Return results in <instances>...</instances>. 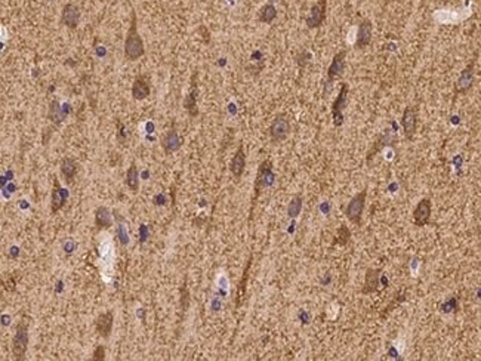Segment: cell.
I'll list each match as a JSON object with an SVG mask.
<instances>
[{"label":"cell","instance_id":"obj_1","mask_svg":"<svg viewBox=\"0 0 481 361\" xmlns=\"http://www.w3.org/2000/svg\"><path fill=\"white\" fill-rule=\"evenodd\" d=\"M145 54V48H144V42L138 33V18L135 10L132 9L130 13V27L127 30L126 34V40H124V57L129 61H136L138 58H141Z\"/></svg>","mask_w":481,"mask_h":361},{"label":"cell","instance_id":"obj_2","mask_svg":"<svg viewBox=\"0 0 481 361\" xmlns=\"http://www.w3.org/2000/svg\"><path fill=\"white\" fill-rule=\"evenodd\" d=\"M28 348V321L22 318L12 338V354L15 360H25V353Z\"/></svg>","mask_w":481,"mask_h":361},{"label":"cell","instance_id":"obj_3","mask_svg":"<svg viewBox=\"0 0 481 361\" xmlns=\"http://www.w3.org/2000/svg\"><path fill=\"white\" fill-rule=\"evenodd\" d=\"M366 198H367V189L364 188L350 200V203L347 204V209H345L347 219L357 227L361 225V218H363V212L366 207Z\"/></svg>","mask_w":481,"mask_h":361},{"label":"cell","instance_id":"obj_4","mask_svg":"<svg viewBox=\"0 0 481 361\" xmlns=\"http://www.w3.org/2000/svg\"><path fill=\"white\" fill-rule=\"evenodd\" d=\"M274 178H276V175L273 171V162L270 159H267L259 165L258 172H256V180H255V185H253V189H255L253 200L258 198V195L261 194L262 189H265L274 183Z\"/></svg>","mask_w":481,"mask_h":361},{"label":"cell","instance_id":"obj_5","mask_svg":"<svg viewBox=\"0 0 481 361\" xmlns=\"http://www.w3.org/2000/svg\"><path fill=\"white\" fill-rule=\"evenodd\" d=\"M348 90H350L348 83H342L336 99L332 104V119H333L335 127H341L344 124V110L348 102Z\"/></svg>","mask_w":481,"mask_h":361},{"label":"cell","instance_id":"obj_6","mask_svg":"<svg viewBox=\"0 0 481 361\" xmlns=\"http://www.w3.org/2000/svg\"><path fill=\"white\" fill-rule=\"evenodd\" d=\"M401 127L406 139H413L416 129H418V107L416 105H407L401 116Z\"/></svg>","mask_w":481,"mask_h":361},{"label":"cell","instance_id":"obj_7","mask_svg":"<svg viewBox=\"0 0 481 361\" xmlns=\"http://www.w3.org/2000/svg\"><path fill=\"white\" fill-rule=\"evenodd\" d=\"M268 132H270V138H271L273 142H276V144L283 142L290 133V121H289L288 117L283 116V114L277 116L271 121V126H270Z\"/></svg>","mask_w":481,"mask_h":361},{"label":"cell","instance_id":"obj_8","mask_svg":"<svg viewBox=\"0 0 481 361\" xmlns=\"http://www.w3.org/2000/svg\"><path fill=\"white\" fill-rule=\"evenodd\" d=\"M326 15H327V0H318L317 3L312 4L309 15L306 18V27L309 30L318 28L323 25V22L326 21Z\"/></svg>","mask_w":481,"mask_h":361},{"label":"cell","instance_id":"obj_9","mask_svg":"<svg viewBox=\"0 0 481 361\" xmlns=\"http://www.w3.org/2000/svg\"><path fill=\"white\" fill-rule=\"evenodd\" d=\"M395 142H397V136H395V132L392 130V129H385L384 132L376 138V141L373 142V145H372V148H370V151H369V154H367V163L378 154V153H381L382 150H384L385 147H394L395 145Z\"/></svg>","mask_w":481,"mask_h":361},{"label":"cell","instance_id":"obj_10","mask_svg":"<svg viewBox=\"0 0 481 361\" xmlns=\"http://www.w3.org/2000/svg\"><path fill=\"white\" fill-rule=\"evenodd\" d=\"M345 60H347V51H339L335 54L329 68H327V85H332L336 79H339L345 71Z\"/></svg>","mask_w":481,"mask_h":361},{"label":"cell","instance_id":"obj_11","mask_svg":"<svg viewBox=\"0 0 481 361\" xmlns=\"http://www.w3.org/2000/svg\"><path fill=\"white\" fill-rule=\"evenodd\" d=\"M432 212V203L429 198H422L413 210V224L416 227H425L429 224Z\"/></svg>","mask_w":481,"mask_h":361},{"label":"cell","instance_id":"obj_12","mask_svg":"<svg viewBox=\"0 0 481 361\" xmlns=\"http://www.w3.org/2000/svg\"><path fill=\"white\" fill-rule=\"evenodd\" d=\"M474 67H476V61H471L462 70L458 82L455 83V93L456 95H464L473 88V85H474Z\"/></svg>","mask_w":481,"mask_h":361},{"label":"cell","instance_id":"obj_13","mask_svg":"<svg viewBox=\"0 0 481 361\" xmlns=\"http://www.w3.org/2000/svg\"><path fill=\"white\" fill-rule=\"evenodd\" d=\"M68 198V191L61 186L60 180L55 177L54 178V189H52V201H51V210L52 213H58L67 203Z\"/></svg>","mask_w":481,"mask_h":361},{"label":"cell","instance_id":"obj_14","mask_svg":"<svg viewBox=\"0 0 481 361\" xmlns=\"http://www.w3.org/2000/svg\"><path fill=\"white\" fill-rule=\"evenodd\" d=\"M162 147H163V150H165L166 154H174V153H177L182 147V139L178 135V130H177L175 126H172L165 133V136L162 139Z\"/></svg>","mask_w":481,"mask_h":361},{"label":"cell","instance_id":"obj_15","mask_svg":"<svg viewBox=\"0 0 481 361\" xmlns=\"http://www.w3.org/2000/svg\"><path fill=\"white\" fill-rule=\"evenodd\" d=\"M382 277V268H369L364 277V284L361 289L363 295H372L379 290V283Z\"/></svg>","mask_w":481,"mask_h":361},{"label":"cell","instance_id":"obj_16","mask_svg":"<svg viewBox=\"0 0 481 361\" xmlns=\"http://www.w3.org/2000/svg\"><path fill=\"white\" fill-rule=\"evenodd\" d=\"M113 324H114V312L111 309L98 315V318L95 320V329L98 335L105 339L110 338V335L113 332Z\"/></svg>","mask_w":481,"mask_h":361},{"label":"cell","instance_id":"obj_17","mask_svg":"<svg viewBox=\"0 0 481 361\" xmlns=\"http://www.w3.org/2000/svg\"><path fill=\"white\" fill-rule=\"evenodd\" d=\"M79 21H80V9L74 4V3H67L64 7H62V13H61V22L74 30L77 28L79 25Z\"/></svg>","mask_w":481,"mask_h":361},{"label":"cell","instance_id":"obj_18","mask_svg":"<svg viewBox=\"0 0 481 361\" xmlns=\"http://www.w3.org/2000/svg\"><path fill=\"white\" fill-rule=\"evenodd\" d=\"M372 21L370 19H363L359 25V33H357V40H356V48L357 49H364L370 45L372 42Z\"/></svg>","mask_w":481,"mask_h":361},{"label":"cell","instance_id":"obj_19","mask_svg":"<svg viewBox=\"0 0 481 361\" xmlns=\"http://www.w3.org/2000/svg\"><path fill=\"white\" fill-rule=\"evenodd\" d=\"M244 169H246V154H244V147L240 145L231 160V165H230V171L233 174V177L236 180H240L241 175L244 174Z\"/></svg>","mask_w":481,"mask_h":361},{"label":"cell","instance_id":"obj_20","mask_svg":"<svg viewBox=\"0 0 481 361\" xmlns=\"http://www.w3.org/2000/svg\"><path fill=\"white\" fill-rule=\"evenodd\" d=\"M151 93V88L150 83L147 80L145 76H138L133 83H132V96L136 101H144L145 98H148Z\"/></svg>","mask_w":481,"mask_h":361},{"label":"cell","instance_id":"obj_21","mask_svg":"<svg viewBox=\"0 0 481 361\" xmlns=\"http://www.w3.org/2000/svg\"><path fill=\"white\" fill-rule=\"evenodd\" d=\"M195 74L192 76V85L191 89L188 92V95L184 99V108L187 110V113L190 114V117H197L198 116V108H197V96H198V88L194 82Z\"/></svg>","mask_w":481,"mask_h":361},{"label":"cell","instance_id":"obj_22","mask_svg":"<svg viewBox=\"0 0 481 361\" xmlns=\"http://www.w3.org/2000/svg\"><path fill=\"white\" fill-rule=\"evenodd\" d=\"M95 225L96 230H107L113 225L111 212L105 206H99L95 210Z\"/></svg>","mask_w":481,"mask_h":361},{"label":"cell","instance_id":"obj_23","mask_svg":"<svg viewBox=\"0 0 481 361\" xmlns=\"http://www.w3.org/2000/svg\"><path fill=\"white\" fill-rule=\"evenodd\" d=\"M61 174L67 182H73L76 174H77V163L71 157H64L61 162Z\"/></svg>","mask_w":481,"mask_h":361},{"label":"cell","instance_id":"obj_24","mask_svg":"<svg viewBox=\"0 0 481 361\" xmlns=\"http://www.w3.org/2000/svg\"><path fill=\"white\" fill-rule=\"evenodd\" d=\"M276 18H277V9H276V6L271 1L270 3H265L259 9V12H258V19L262 24H271Z\"/></svg>","mask_w":481,"mask_h":361},{"label":"cell","instance_id":"obj_25","mask_svg":"<svg viewBox=\"0 0 481 361\" xmlns=\"http://www.w3.org/2000/svg\"><path fill=\"white\" fill-rule=\"evenodd\" d=\"M126 185L133 192H136L139 189V172H138V166L135 163H132L126 172Z\"/></svg>","mask_w":481,"mask_h":361},{"label":"cell","instance_id":"obj_26","mask_svg":"<svg viewBox=\"0 0 481 361\" xmlns=\"http://www.w3.org/2000/svg\"><path fill=\"white\" fill-rule=\"evenodd\" d=\"M350 240H351V231H350V228L347 225H342V227H339V230H338V233H336V236L333 239L332 246H342L344 247V246H347L350 243Z\"/></svg>","mask_w":481,"mask_h":361},{"label":"cell","instance_id":"obj_27","mask_svg":"<svg viewBox=\"0 0 481 361\" xmlns=\"http://www.w3.org/2000/svg\"><path fill=\"white\" fill-rule=\"evenodd\" d=\"M65 108L60 107V102L58 101H52L51 102V107H49V119L54 121V123H61L65 117Z\"/></svg>","mask_w":481,"mask_h":361},{"label":"cell","instance_id":"obj_28","mask_svg":"<svg viewBox=\"0 0 481 361\" xmlns=\"http://www.w3.org/2000/svg\"><path fill=\"white\" fill-rule=\"evenodd\" d=\"M302 206H303V200H302V195H295L292 200H290V203H289V206H288V215H289V218H292V219H295V218H298L299 216V213L302 212Z\"/></svg>","mask_w":481,"mask_h":361},{"label":"cell","instance_id":"obj_29","mask_svg":"<svg viewBox=\"0 0 481 361\" xmlns=\"http://www.w3.org/2000/svg\"><path fill=\"white\" fill-rule=\"evenodd\" d=\"M252 265V256L249 258L247 261V265H246V270H244V274L241 277V281L239 284V293H237V306L240 305V299L243 298V293H244V289H246V280H247V275H249V268Z\"/></svg>","mask_w":481,"mask_h":361},{"label":"cell","instance_id":"obj_30","mask_svg":"<svg viewBox=\"0 0 481 361\" xmlns=\"http://www.w3.org/2000/svg\"><path fill=\"white\" fill-rule=\"evenodd\" d=\"M117 239L120 241V244L123 247H126L129 244V233H127V228L124 224H119L117 225Z\"/></svg>","mask_w":481,"mask_h":361},{"label":"cell","instance_id":"obj_31","mask_svg":"<svg viewBox=\"0 0 481 361\" xmlns=\"http://www.w3.org/2000/svg\"><path fill=\"white\" fill-rule=\"evenodd\" d=\"M404 301H406V293H404V292H403V293H397V295H395V298L392 299V302H391V303H388L386 309L382 312V318H384L388 312H391L392 309H395V306H398V305H400L401 302H404Z\"/></svg>","mask_w":481,"mask_h":361},{"label":"cell","instance_id":"obj_32","mask_svg":"<svg viewBox=\"0 0 481 361\" xmlns=\"http://www.w3.org/2000/svg\"><path fill=\"white\" fill-rule=\"evenodd\" d=\"M458 308H459V303H458V298H450L449 301H446L443 305H441V311L443 312H456L458 311Z\"/></svg>","mask_w":481,"mask_h":361},{"label":"cell","instance_id":"obj_33","mask_svg":"<svg viewBox=\"0 0 481 361\" xmlns=\"http://www.w3.org/2000/svg\"><path fill=\"white\" fill-rule=\"evenodd\" d=\"M311 60V54L309 52H306V51H302L298 57H296V64L301 67V68H303L306 64H308V61Z\"/></svg>","mask_w":481,"mask_h":361},{"label":"cell","instance_id":"obj_34","mask_svg":"<svg viewBox=\"0 0 481 361\" xmlns=\"http://www.w3.org/2000/svg\"><path fill=\"white\" fill-rule=\"evenodd\" d=\"M104 359H105V350H104V347H102V345H99V347H96L95 351H94V357H92V360L102 361Z\"/></svg>","mask_w":481,"mask_h":361},{"label":"cell","instance_id":"obj_35","mask_svg":"<svg viewBox=\"0 0 481 361\" xmlns=\"http://www.w3.org/2000/svg\"><path fill=\"white\" fill-rule=\"evenodd\" d=\"M165 195H157L156 198H154V204L156 206H160V204H165Z\"/></svg>","mask_w":481,"mask_h":361},{"label":"cell","instance_id":"obj_36","mask_svg":"<svg viewBox=\"0 0 481 361\" xmlns=\"http://www.w3.org/2000/svg\"><path fill=\"white\" fill-rule=\"evenodd\" d=\"M145 239H147V227H145V225H142V227H141V243H144V241H145Z\"/></svg>","mask_w":481,"mask_h":361},{"label":"cell","instance_id":"obj_37","mask_svg":"<svg viewBox=\"0 0 481 361\" xmlns=\"http://www.w3.org/2000/svg\"><path fill=\"white\" fill-rule=\"evenodd\" d=\"M477 295H479V298H480V299H481V289H480V290H479V293H477Z\"/></svg>","mask_w":481,"mask_h":361}]
</instances>
